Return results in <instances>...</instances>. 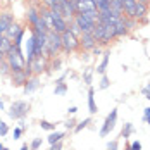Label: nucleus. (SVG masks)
<instances>
[{
    "mask_svg": "<svg viewBox=\"0 0 150 150\" xmlns=\"http://www.w3.org/2000/svg\"><path fill=\"white\" fill-rule=\"evenodd\" d=\"M26 66H30L31 73L35 76L42 74V73H45L47 69H48V59L47 57H35V59L31 60V62H26Z\"/></svg>",
    "mask_w": 150,
    "mask_h": 150,
    "instance_id": "39448f33",
    "label": "nucleus"
},
{
    "mask_svg": "<svg viewBox=\"0 0 150 150\" xmlns=\"http://www.w3.org/2000/svg\"><path fill=\"white\" fill-rule=\"evenodd\" d=\"M93 47H97V40L91 33H81L79 35V48L83 50H91Z\"/></svg>",
    "mask_w": 150,
    "mask_h": 150,
    "instance_id": "1a4fd4ad",
    "label": "nucleus"
},
{
    "mask_svg": "<svg viewBox=\"0 0 150 150\" xmlns=\"http://www.w3.org/2000/svg\"><path fill=\"white\" fill-rule=\"evenodd\" d=\"M0 76H11V67H9L7 62L0 64Z\"/></svg>",
    "mask_w": 150,
    "mask_h": 150,
    "instance_id": "393cba45",
    "label": "nucleus"
},
{
    "mask_svg": "<svg viewBox=\"0 0 150 150\" xmlns=\"http://www.w3.org/2000/svg\"><path fill=\"white\" fill-rule=\"evenodd\" d=\"M102 55H104V57H102V62H100V66L97 67V73L104 76V74H105V69H107V64H109V57H110V52H109V50H105Z\"/></svg>",
    "mask_w": 150,
    "mask_h": 150,
    "instance_id": "6ab92c4d",
    "label": "nucleus"
},
{
    "mask_svg": "<svg viewBox=\"0 0 150 150\" xmlns=\"http://www.w3.org/2000/svg\"><path fill=\"white\" fill-rule=\"evenodd\" d=\"M4 62H5V54L0 52V64H4Z\"/></svg>",
    "mask_w": 150,
    "mask_h": 150,
    "instance_id": "ea45409f",
    "label": "nucleus"
},
{
    "mask_svg": "<svg viewBox=\"0 0 150 150\" xmlns=\"http://www.w3.org/2000/svg\"><path fill=\"white\" fill-rule=\"evenodd\" d=\"M40 128L42 129H47V131H54L55 129V124H52V122H48L45 119H40Z\"/></svg>",
    "mask_w": 150,
    "mask_h": 150,
    "instance_id": "b1692460",
    "label": "nucleus"
},
{
    "mask_svg": "<svg viewBox=\"0 0 150 150\" xmlns=\"http://www.w3.org/2000/svg\"><path fill=\"white\" fill-rule=\"evenodd\" d=\"M5 62L9 64L11 67V73H19V71H24L26 67V59L21 52V47H16L12 43V47L9 48V52L5 54Z\"/></svg>",
    "mask_w": 150,
    "mask_h": 150,
    "instance_id": "f257e3e1",
    "label": "nucleus"
},
{
    "mask_svg": "<svg viewBox=\"0 0 150 150\" xmlns=\"http://www.w3.org/2000/svg\"><path fill=\"white\" fill-rule=\"evenodd\" d=\"M150 117V107H147L145 109V114H143V121H147Z\"/></svg>",
    "mask_w": 150,
    "mask_h": 150,
    "instance_id": "e433bc0d",
    "label": "nucleus"
},
{
    "mask_svg": "<svg viewBox=\"0 0 150 150\" xmlns=\"http://www.w3.org/2000/svg\"><path fill=\"white\" fill-rule=\"evenodd\" d=\"M62 52V40H60V33L50 30L47 33V45L43 50V57L47 59H54L55 55H59Z\"/></svg>",
    "mask_w": 150,
    "mask_h": 150,
    "instance_id": "f03ea898",
    "label": "nucleus"
},
{
    "mask_svg": "<svg viewBox=\"0 0 150 150\" xmlns=\"http://www.w3.org/2000/svg\"><path fill=\"white\" fill-rule=\"evenodd\" d=\"M116 121H117V109H112L110 114L105 117V122H104V126H102V129H100V136H102V138H105V136L114 129Z\"/></svg>",
    "mask_w": 150,
    "mask_h": 150,
    "instance_id": "0eeeda50",
    "label": "nucleus"
},
{
    "mask_svg": "<svg viewBox=\"0 0 150 150\" xmlns=\"http://www.w3.org/2000/svg\"><path fill=\"white\" fill-rule=\"evenodd\" d=\"M60 7L64 11V19L67 23H71L74 19V16L78 14V9H76V0H59Z\"/></svg>",
    "mask_w": 150,
    "mask_h": 150,
    "instance_id": "423d86ee",
    "label": "nucleus"
},
{
    "mask_svg": "<svg viewBox=\"0 0 150 150\" xmlns=\"http://www.w3.org/2000/svg\"><path fill=\"white\" fill-rule=\"evenodd\" d=\"M85 83H86V85H90V83H91V73H90V71H88V73H85Z\"/></svg>",
    "mask_w": 150,
    "mask_h": 150,
    "instance_id": "c9c22d12",
    "label": "nucleus"
},
{
    "mask_svg": "<svg viewBox=\"0 0 150 150\" xmlns=\"http://www.w3.org/2000/svg\"><path fill=\"white\" fill-rule=\"evenodd\" d=\"M90 122H91V119H90V117H86V119H83L81 122H79V124H76V126H74V129H73V131H74V133H79V131H81V129H85V128H86V126H88Z\"/></svg>",
    "mask_w": 150,
    "mask_h": 150,
    "instance_id": "4be33fe9",
    "label": "nucleus"
},
{
    "mask_svg": "<svg viewBox=\"0 0 150 150\" xmlns=\"http://www.w3.org/2000/svg\"><path fill=\"white\" fill-rule=\"evenodd\" d=\"M104 31H105V26L102 24V23H97V24H95V28H93V31H91V35L95 36L97 43L102 42V38H104Z\"/></svg>",
    "mask_w": 150,
    "mask_h": 150,
    "instance_id": "f3484780",
    "label": "nucleus"
},
{
    "mask_svg": "<svg viewBox=\"0 0 150 150\" xmlns=\"http://www.w3.org/2000/svg\"><path fill=\"white\" fill-rule=\"evenodd\" d=\"M110 86V81H109V78L107 76H102V81H100V90H105V88H109Z\"/></svg>",
    "mask_w": 150,
    "mask_h": 150,
    "instance_id": "cd10ccee",
    "label": "nucleus"
},
{
    "mask_svg": "<svg viewBox=\"0 0 150 150\" xmlns=\"http://www.w3.org/2000/svg\"><path fill=\"white\" fill-rule=\"evenodd\" d=\"M145 122H149V126H150V117H149V119H147V121H145Z\"/></svg>",
    "mask_w": 150,
    "mask_h": 150,
    "instance_id": "49530a36",
    "label": "nucleus"
},
{
    "mask_svg": "<svg viewBox=\"0 0 150 150\" xmlns=\"http://www.w3.org/2000/svg\"><path fill=\"white\" fill-rule=\"evenodd\" d=\"M0 121H2V119H0Z\"/></svg>",
    "mask_w": 150,
    "mask_h": 150,
    "instance_id": "09e8293b",
    "label": "nucleus"
},
{
    "mask_svg": "<svg viewBox=\"0 0 150 150\" xmlns=\"http://www.w3.org/2000/svg\"><path fill=\"white\" fill-rule=\"evenodd\" d=\"M21 31H23V28H21V26H19V24H17V23L14 21V23L9 26V30L5 31V36H7L11 42H14V38L17 36V35H19V33H21Z\"/></svg>",
    "mask_w": 150,
    "mask_h": 150,
    "instance_id": "dca6fc26",
    "label": "nucleus"
},
{
    "mask_svg": "<svg viewBox=\"0 0 150 150\" xmlns=\"http://www.w3.org/2000/svg\"><path fill=\"white\" fill-rule=\"evenodd\" d=\"M60 40H62V52H66V54H71L79 48V36L73 35L69 30L60 33Z\"/></svg>",
    "mask_w": 150,
    "mask_h": 150,
    "instance_id": "7ed1b4c3",
    "label": "nucleus"
},
{
    "mask_svg": "<svg viewBox=\"0 0 150 150\" xmlns=\"http://www.w3.org/2000/svg\"><path fill=\"white\" fill-rule=\"evenodd\" d=\"M19 150H30V147H28V145L24 143V145H23V147H21V149H19Z\"/></svg>",
    "mask_w": 150,
    "mask_h": 150,
    "instance_id": "79ce46f5",
    "label": "nucleus"
},
{
    "mask_svg": "<svg viewBox=\"0 0 150 150\" xmlns=\"http://www.w3.org/2000/svg\"><path fill=\"white\" fill-rule=\"evenodd\" d=\"M59 66H60V60H54V62H52V67H54V69H59Z\"/></svg>",
    "mask_w": 150,
    "mask_h": 150,
    "instance_id": "58836bf2",
    "label": "nucleus"
},
{
    "mask_svg": "<svg viewBox=\"0 0 150 150\" xmlns=\"http://www.w3.org/2000/svg\"><path fill=\"white\" fill-rule=\"evenodd\" d=\"M0 150H7V149H5V145H2V143H0Z\"/></svg>",
    "mask_w": 150,
    "mask_h": 150,
    "instance_id": "37998d69",
    "label": "nucleus"
},
{
    "mask_svg": "<svg viewBox=\"0 0 150 150\" xmlns=\"http://www.w3.org/2000/svg\"><path fill=\"white\" fill-rule=\"evenodd\" d=\"M69 31H71L73 35H76V36H79V35H81V31H79V28H78V24H76L74 21H71V23H69Z\"/></svg>",
    "mask_w": 150,
    "mask_h": 150,
    "instance_id": "a878e982",
    "label": "nucleus"
},
{
    "mask_svg": "<svg viewBox=\"0 0 150 150\" xmlns=\"http://www.w3.org/2000/svg\"><path fill=\"white\" fill-rule=\"evenodd\" d=\"M2 109H4V102H2V100H0V110H2Z\"/></svg>",
    "mask_w": 150,
    "mask_h": 150,
    "instance_id": "c03bdc74",
    "label": "nucleus"
},
{
    "mask_svg": "<svg viewBox=\"0 0 150 150\" xmlns=\"http://www.w3.org/2000/svg\"><path fill=\"white\" fill-rule=\"evenodd\" d=\"M30 109H31V105L28 104V102H24V100H16L14 104L11 105V109H9V116H11L12 119H23V117L28 116Z\"/></svg>",
    "mask_w": 150,
    "mask_h": 150,
    "instance_id": "20e7f679",
    "label": "nucleus"
},
{
    "mask_svg": "<svg viewBox=\"0 0 150 150\" xmlns=\"http://www.w3.org/2000/svg\"><path fill=\"white\" fill-rule=\"evenodd\" d=\"M88 110L90 114H97V105H95V90L88 88Z\"/></svg>",
    "mask_w": 150,
    "mask_h": 150,
    "instance_id": "a211bd4d",
    "label": "nucleus"
},
{
    "mask_svg": "<svg viewBox=\"0 0 150 150\" xmlns=\"http://www.w3.org/2000/svg\"><path fill=\"white\" fill-rule=\"evenodd\" d=\"M7 133H9V126L4 121H0V136H5Z\"/></svg>",
    "mask_w": 150,
    "mask_h": 150,
    "instance_id": "c85d7f7f",
    "label": "nucleus"
},
{
    "mask_svg": "<svg viewBox=\"0 0 150 150\" xmlns=\"http://www.w3.org/2000/svg\"><path fill=\"white\" fill-rule=\"evenodd\" d=\"M64 126H66L67 129H74L76 122H74V119H69V121H67V122H66V124H64Z\"/></svg>",
    "mask_w": 150,
    "mask_h": 150,
    "instance_id": "2f4dec72",
    "label": "nucleus"
},
{
    "mask_svg": "<svg viewBox=\"0 0 150 150\" xmlns=\"http://www.w3.org/2000/svg\"><path fill=\"white\" fill-rule=\"evenodd\" d=\"M40 147H42V138H35L30 145V150H38Z\"/></svg>",
    "mask_w": 150,
    "mask_h": 150,
    "instance_id": "bb28decb",
    "label": "nucleus"
},
{
    "mask_svg": "<svg viewBox=\"0 0 150 150\" xmlns=\"http://www.w3.org/2000/svg\"><path fill=\"white\" fill-rule=\"evenodd\" d=\"M126 150H131V147H128V149H126Z\"/></svg>",
    "mask_w": 150,
    "mask_h": 150,
    "instance_id": "de8ad7c7",
    "label": "nucleus"
},
{
    "mask_svg": "<svg viewBox=\"0 0 150 150\" xmlns=\"http://www.w3.org/2000/svg\"><path fill=\"white\" fill-rule=\"evenodd\" d=\"M67 112H69V114H76V112H78V107H74V105H73V107H69V109H67Z\"/></svg>",
    "mask_w": 150,
    "mask_h": 150,
    "instance_id": "4c0bfd02",
    "label": "nucleus"
},
{
    "mask_svg": "<svg viewBox=\"0 0 150 150\" xmlns=\"http://www.w3.org/2000/svg\"><path fill=\"white\" fill-rule=\"evenodd\" d=\"M50 150H62V142H57V143L50 145Z\"/></svg>",
    "mask_w": 150,
    "mask_h": 150,
    "instance_id": "473e14b6",
    "label": "nucleus"
},
{
    "mask_svg": "<svg viewBox=\"0 0 150 150\" xmlns=\"http://www.w3.org/2000/svg\"><path fill=\"white\" fill-rule=\"evenodd\" d=\"M42 17V14H40V11H36L35 7H30L28 9V12H26V21H28V24H30L31 28L38 23V19Z\"/></svg>",
    "mask_w": 150,
    "mask_h": 150,
    "instance_id": "2eb2a0df",
    "label": "nucleus"
},
{
    "mask_svg": "<svg viewBox=\"0 0 150 150\" xmlns=\"http://www.w3.org/2000/svg\"><path fill=\"white\" fill-rule=\"evenodd\" d=\"M129 147H131V150H142V143H140V142L136 140V142H133V143H131Z\"/></svg>",
    "mask_w": 150,
    "mask_h": 150,
    "instance_id": "7c9ffc66",
    "label": "nucleus"
},
{
    "mask_svg": "<svg viewBox=\"0 0 150 150\" xmlns=\"http://www.w3.org/2000/svg\"><path fill=\"white\" fill-rule=\"evenodd\" d=\"M66 91H67V86H66L64 81H62V83H55V90H54L55 95H64Z\"/></svg>",
    "mask_w": 150,
    "mask_h": 150,
    "instance_id": "5701e85b",
    "label": "nucleus"
},
{
    "mask_svg": "<svg viewBox=\"0 0 150 150\" xmlns=\"http://www.w3.org/2000/svg\"><path fill=\"white\" fill-rule=\"evenodd\" d=\"M73 21L78 24V28H79V31H81V33H91V31H93V28H95V24H93L91 21H88V19H86L83 14H76Z\"/></svg>",
    "mask_w": 150,
    "mask_h": 150,
    "instance_id": "6e6552de",
    "label": "nucleus"
},
{
    "mask_svg": "<svg viewBox=\"0 0 150 150\" xmlns=\"http://www.w3.org/2000/svg\"><path fill=\"white\" fill-rule=\"evenodd\" d=\"M4 42H5V36H4V35H0V48H2V45H4Z\"/></svg>",
    "mask_w": 150,
    "mask_h": 150,
    "instance_id": "a19ab883",
    "label": "nucleus"
},
{
    "mask_svg": "<svg viewBox=\"0 0 150 150\" xmlns=\"http://www.w3.org/2000/svg\"><path fill=\"white\" fill-rule=\"evenodd\" d=\"M105 26V31H104V38H102V45H107V43H110V40H114V38H117L116 36V26L114 24H104Z\"/></svg>",
    "mask_w": 150,
    "mask_h": 150,
    "instance_id": "9b49d317",
    "label": "nucleus"
},
{
    "mask_svg": "<svg viewBox=\"0 0 150 150\" xmlns=\"http://www.w3.org/2000/svg\"><path fill=\"white\" fill-rule=\"evenodd\" d=\"M133 131H135V128H133V124H131V122H126V124L122 126V136H124V138H129Z\"/></svg>",
    "mask_w": 150,
    "mask_h": 150,
    "instance_id": "412c9836",
    "label": "nucleus"
},
{
    "mask_svg": "<svg viewBox=\"0 0 150 150\" xmlns=\"http://www.w3.org/2000/svg\"><path fill=\"white\" fill-rule=\"evenodd\" d=\"M38 86H40V79H38V76H31V78H28V81L24 83L23 90H24V93H33L35 90H38Z\"/></svg>",
    "mask_w": 150,
    "mask_h": 150,
    "instance_id": "ddd939ff",
    "label": "nucleus"
},
{
    "mask_svg": "<svg viewBox=\"0 0 150 150\" xmlns=\"http://www.w3.org/2000/svg\"><path fill=\"white\" fill-rule=\"evenodd\" d=\"M14 23V14L5 11V12H0V35H5V31L9 30V26Z\"/></svg>",
    "mask_w": 150,
    "mask_h": 150,
    "instance_id": "9d476101",
    "label": "nucleus"
},
{
    "mask_svg": "<svg viewBox=\"0 0 150 150\" xmlns=\"http://www.w3.org/2000/svg\"><path fill=\"white\" fill-rule=\"evenodd\" d=\"M21 135H23V129H21V128H16L14 129V140L21 138Z\"/></svg>",
    "mask_w": 150,
    "mask_h": 150,
    "instance_id": "72a5a7b5",
    "label": "nucleus"
},
{
    "mask_svg": "<svg viewBox=\"0 0 150 150\" xmlns=\"http://www.w3.org/2000/svg\"><path fill=\"white\" fill-rule=\"evenodd\" d=\"M11 79L14 86H24V83L28 81V76L24 71H19V73H11Z\"/></svg>",
    "mask_w": 150,
    "mask_h": 150,
    "instance_id": "4468645a",
    "label": "nucleus"
},
{
    "mask_svg": "<svg viewBox=\"0 0 150 150\" xmlns=\"http://www.w3.org/2000/svg\"><path fill=\"white\" fill-rule=\"evenodd\" d=\"M57 2H59V0H42V4H43L45 7H50L52 4H57Z\"/></svg>",
    "mask_w": 150,
    "mask_h": 150,
    "instance_id": "f704fd0d",
    "label": "nucleus"
},
{
    "mask_svg": "<svg viewBox=\"0 0 150 150\" xmlns=\"http://www.w3.org/2000/svg\"><path fill=\"white\" fill-rule=\"evenodd\" d=\"M107 150H117V142H116V140L109 142V143H107Z\"/></svg>",
    "mask_w": 150,
    "mask_h": 150,
    "instance_id": "c756f323",
    "label": "nucleus"
},
{
    "mask_svg": "<svg viewBox=\"0 0 150 150\" xmlns=\"http://www.w3.org/2000/svg\"><path fill=\"white\" fill-rule=\"evenodd\" d=\"M142 2H145V4H150V0H142Z\"/></svg>",
    "mask_w": 150,
    "mask_h": 150,
    "instance_id": "a18cd8bd",
    "label": "nucleus"
},
{
    "mask_svg": "<svg viewBox=\"0 0 150 150\" xmlns=\"http://www.w3.org/2000/svg\"><path fill=\"white\" fill-rule=\"evenodd\" d=\"M64 135L66 133H62V131H50V135H48V138H47V142L50 143V145H54V143H57V142H62V138H64Z\"/></svg>",
    "mask_w": 150,
    "mask_h": 150,
    "instance_id": "aec40b11",
    "label": "nucleus"
},
{
    "mask_svg": "<svg viewBox=\"0 0 150 150\" xmlns=\"http://www.w3.org/2000/svg\"><path fill=\"white\" fill-rule=\"evenodd\" d=\"M149 14V4L142 2V0H136V7H135V17L136 21L142 19V17H147Z\"/></svg>",
    "mask_w": 150,
    "mask_h": 150,
    "instance_id": "f8f14e48",
    "label": "nucleus"
}]
</instances>
